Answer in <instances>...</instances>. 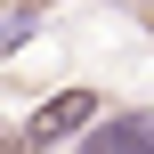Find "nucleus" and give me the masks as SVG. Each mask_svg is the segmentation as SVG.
I'll return each mask as SVG.
<instances>
[{
  "instance_id": "obj_1",
  "label": "nucleus",
  "mask_w": 154,
  "mask_h": 154,
  "mask_svg": "<svg viewBox=\"0 0 154 154\" xmlns=\"http://www.w3.org/2000/svg\"><path fill=\"white\" fill-rule=\"evenodd\" d=\"M89 122H97V97H89V89H57V97H41V106L24 114L16 138H24V154H41V146H57V138H81Z\"/></svg>"
},
{
  "instance_id": "obj_2",
  "label": "nucleus",
  "mask_w": 154,
  "mask_h": 154,
  "mask_svg": "<svg viewBox=\"0 0 154 154\" xmlns=\"http://www.w3.org/2000/svg\"><path fill=\"white\" fill-rule=\"evenodd\" d=\"M73 154H154V106H138V114H106V122H89Z\"/></svg>"
}]
</instances>
